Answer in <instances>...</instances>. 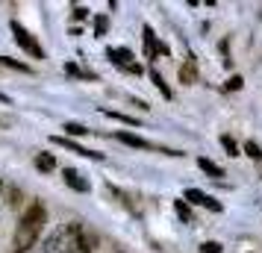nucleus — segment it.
<instances>
[{
  "label": "nucleus",
  "instance_id": "ddd939ff",
  "mask_svg": "<svg viewBox=\"0 0 262 253\" xmlns=\"http://www.w3.org/2000/svg\"><path fill=\"white\" fill-rule=\"evenodd\" d=\"M103 115L112 121H121V124H130V127H139L142 121L139 118H133V115H124V112H115V109H103Z\"/></svg>",
  "mask_w": 262,
  "mask_h": 253
},
{
  "label": "nucleus",
  "instance_id": "f3484780",
  "mask_svg": "<svg viewBox=\"0 0 262 253\" xmlns=\"http://www.w3.org/2000/svg\"><path fill=\"white\" fill-rule=\"evenodd\" d=\"M0 65H6V68H15V71H24V74L33 71L27 62H18V59H12V56H0Z\"/></svg>",
  "mask_w": 262,
  "mask_h": 253
},
{
  "label": "nucleus",
  "instance_id": "20e7f679",
  "mask_svg": "<svg viewBox=\"0 0 262 253\" xmlns=\"http://www.w3.org/2000/svg\"><path fill=\"white\" fill-rule=\"evenodd\" d=\"M53 145H59V147H68L71 153H77V156H85V159H103V153H97V150H89V147L83 145H77V142H71L68 135H53Z\"/></svg>",
  "mask_w": 262,
  "mask_h": 253
},
{
  "label": "nucleus",
  "instance_id": "412c9836",
  "mask_svg": "<svg viewBox=\"0 0 262 253\" xmlns=\"http://www.w3.org/2000/svg\"><path fill=\"white\" fill-rule=\"evenodd\" d=\"M242 85H245V80H242V77L236 74V77H230V80L224 83V91H238Z\"/></svg>",
  "mask_w": 262,
  "mask_h": 253
},
{
  "label": "nucleus",
  "instance_id": "aec40b11",
  "mask_svg": "<svg viewBox=\"0 0 262 253\" xmlns=\"http://www.w3.org/2000/svg\"><path fill=\"white\" fill-rule=\"evenodd\" d=\"M106 30H109V18L106 15H97L95 18V36H106Z\"/></svg>",
  "mask_w": 262,
  "mask_h": 253
},
{
  "label": "nucleus",
  "instance_id": "f03ea898",
  "mask_svg": "<svg viewBox=\"0 0 262 253\" xmlns=\"http://www.w3.org/2000/svg\"><path fill=\"white\" fill-rule=\"evenodd\" d=\"M12 36H15V41H18V48L21 50H27L33 59H45V48L36 41V36L27 30V27H21L18 21H12Z\"/></svg>",
  "mask_w": 262,
  "mask_h": 253
},
{
  "label": "nucleus",
  "instance_id": "4be33fe9",
  "mask_svg": "<svg viewBox=\"0 0 262 253\" xmlns=\"http://www.w3.org/2000/svg\"><path fill=\"white\" fill-rule=\"evenodd\" d=\"M201 253H221V244H218V241H203Z\"/></svg>",
  "mask_w": 262,
  "mask_h": 253
},
{
  "label": "nucleus",
  "instance_id": "f8f14e48",
  "mask_svg": "<svg viewBox=\"0 0 262 253\" xmlns=\"http://www.w3.org/2000/svg\"><path fill=\"white\" fill-rule=\"evenodd\" d=\"M62 130H65L68 139H71V135H89V133H92L85 124H77V121H65V124H62Z\"/></svg>",
  "mask_w": 262,
  "mask_h": 253
},
{
  "label": "nucleus",
  "instance_id": "6ab92c4d",
  "mask_svg": "<svg viewBox=\"0 0 262 253\" xmlns=\"http://www.w3.org/2000/svg\"><path fill=\"white\" fill-rule=\"evenodd\" d=\"M221 147L227 150V156H238L242 150H238V145H236V139L233 135H221Z\"/></svg>",
  "mask_w": 262,
  "mask_h": 253
},
{
  "label": "nucleus",
  "instance_id": "bb28decb",
  "mask_svg": "<svg viewBox=\"0 0 262 253\" xmlns=\"http://www.w3.org/2000/svg\"><path fill=\"white\" fill-rule=\"evenodd\" d=\"M0 192H3V182H0Z\"/></svg>",
  "mask_w": 262,
  "mask_h": 253
},
{
  "label": "nucleus",
  "instance_id": "a878e982",
  "mask_svg": "<svg viewBox=\"0 0 262 253\" xmlns=\"http://www.w3.org/2000/svg\"><path fill=\"white\" fill-rule=\"evenodd\" d=\"M168 53H171V50H168V44H165V41H159V56H168Z\"/></svg>",
  "mask_w": 262,
  "mask_h": 253
},
{
  "label": "nucleus",
  "instance_id": "2eb2a0df",
  "mask_svg": "<svg viewBox=\"0 0 262 253\" xmlns=\"http://www.w3.org/2000/svg\"><path fill=\"white\" fill-rule=\"evenodd\" d=\"M36 168L45 171V174L56 168V159H53V153H38V156H36Z\"/></svg>",
  "mask_w": 262,
  "mask_h": 253
},
{
  "label": "nucleus",
  "instance_id": "4468645a",
  "mask_svg": "<svg viewBox=\"0 0 262 253\" xmlns=\"http://www.w3.org/2000/svg\"><path fill=\"white\" fill-rule=\"evenodd\" d=\"M183 200H189V206H206V200H209V194H203L201 189H186V197Z\"/></svg>",
  "mask_w": 262,
  "mask_h": 253
},
{
  "label": "nucleus",
  "instance_id": "39448f33",
  "mask_svg": "<svg viewBox=\"0 0 262 253\" xmlns=\"http://www.w3.org/2000/svg\"><path fill=\"white\" fill-rule=\"evenodd\" d=\"M106 56H109V62H115L121 71H127V74H130V68L136 65V56H133V50H127V48H109Z\"/></svg>",
  "mask_w": 262,
  "mask_h": 253
},
{
  "label": "nucleus",
  "instance_id": "393cba45",
  "mask_svg": "<svg viewBox=\"0 0 262 253\" xmlns=\"http://www.w3.org/2000/svg\"><path fill=\"white\" fill-rule=\"evenodd\" d=\"M206 209H212V212H221V209H224V206L218 203V200H215V197H209V200H206Z\"/></svg>",
  "mask_w": 262,
  "mask_h": 253
},
{
  "label": "nucleus",
  "instance_id": "a211bd4d",
  "mask_svg": "<svg viewBox=\"0 0 262 253\" xmlns=\"http://www.w3.org/2000/svg\"><path fill=\"white\" fill-rule=\"evenodd\" d=\"M242 150H245V156L256 159V162H259V159H262V147L256 145V142H253V139H248V142H245V147H242Z\"/></svg>",
  "mask_w": 262,
  "mask_h": 253
},
{
  "label": "nucleus",
  "instance_id": "6e6552de",
  "mask_svg": "<svg viewBox=\"0 0 262 253\" xmlns=\"http://www.w3.org/2000/svg\"><path fill=\"white\" fill-rule=\"evenodd\" d=\"M180 83L183 85H191V83H198V62H194V56H186V62L180 65Z\"/></svg>",
  "mask_w": 262,
  "mask_h": 253
},
{
  "label": "nucleus",
  "instance_id": "b1692460",
  "mask_svg": "<svg viewBox=\"0 0 262 253\" xmlns=\"http://www.w3.org/2000/svg\"><path fill=\"white\" fill-rule=\"evenodd\" d=\"M89 18V9L85 6H74V21H85Z\"/></svg>",
  "mask_w": 262,
  "mask_h": 253
},
{
  "label": "nucleus",
  "instance_id": "9d476101",
  "mask_svg": "<svg viewBox=\"0 0 262 253\" xmlns=\"http://www.w3.org/2000/svg\"><path fill=\"white\" fill-rule=\"evenodd\" d=\"M174 212H177V218L183 221V224H194V212H191V206L180 197V200H174Z\"/></svg>",
  "mask_w": 262,
  "mask_h": 253
},
{
  "label": "nucleus",
  "instance_id": "423d86ee",
  "mask_svg": "<svg viewBox=\"0 0 262 253\" xmlns=\"http://www.w3.org/2000/svg\"><path fill=\"white\" fill-rule=\"evenodd\" d=\"M62 177H65V186H68V189H74V192H80V194H85L89 189H92L89 180H85L77 168H65V171H62Z\"/></svg>",
  "mask_w": 262,
  "mask_h": 253
},
{
  "label": "nucleus",
  "instance_id": "f257e3e1",
  "mask_svg": "<svg viewBox=\"0 0 262 253\" xmlns=\"http://www.w3.org/2000/svg\"><path fill=\"white\" fill-rule=\"evenodd\" d=\"M48 221V209L41 200H33V203L24 209V215L15 227V236H12V250L15 253H27L30 247H36L38 236H41V227Z\"/></svg>",
  "mask_w": 262,
  "mask_h": 253
},
{
  "label": "nucleus",
  "instance_id": "7ed1b4c3",
  "mask_svg": "<svg viewBox=\"0 0 262 253\" xmlns=\"http://www.w3.org/2000/svg\"><path fill=\"white\" fill-rule=\"evenodd\" d=\"M97 239L95 236H89V233H80V236H74L65 247H62V253H92L95 250Z\"/></svg>",
  "mask_w": 262,
  "mask_h": 253
},
{
  "label": "nucleus",
  "instance_id": "9b49d317",
  "mask_svg": "<svg viewBox=\"0 0 262 253\" xmlns=\"http://www.w3.org/2000/svg\"><path fill=\"white\" fill-rule=\"evenodd\" d=\"M198 168H201L203 174H209V177H224V168H221L218 162H212V159H206V156L198 159Z\"/></svg>",
  "mask_w": 262,
  "mask_h": 253
},
{
  "label": "nucleus",
  "instance_id": "5701e85b",
  "mask_svg": "<svg viewBox=\"0 0 262 253\" xmlns=\"http://www.w3.org/2000/svg\"><path fill=\"white\" fill-rule=\"evenodd\" d=\"M65 71L71 74V77H92V74H85V71H80V68H77V65H74V62H68V65H65Z\"/></svg>",
  "mask_w": 262,
  "mask_h": 253
},
{
  "label": "nucleus",
  "instance_id": "0eeeda50",
  "mask_svg": "<svg viewBox=\"0 0 262 253\" xmlns=\"http://www.w3.org/2000/svg\"><path fill=\"white\" fill-rule=\"evenodd\" d=\"M142 38H144V56H147V59H159V38H156L150 24L142 27Z\"/></svg>",
  "mask_w": 262,
  "mask_h": 253
},
{
  "label": "nucleus",
  "instance_id": "dca6fc26",
  "mask_svg": "<svg viewBox=\"0 0 262 253\" xmlns=\"http://www.w3.org/2000/svg\"><path fill=\"white\" fill-rule=\"evenodd\" d=\"M150 80H154V85L159 88V95L165 97V100H171V88H168V83H165V77L159 71H150Z\"/></svg>",
  "mask_w": 262,
  "mask_h": 253
},
{
  "label": "nucleus",
  "instance_id": "1a4fd4ad",
  "mask_svg": "<svg viewBox=\"0 0 262 253\" xmlns=\"http://www.w3.org/2000/svg\"><path fill=\"white\" fill-rule=\"evenodd\" d=\"M115 139H118L121 145H127V147H139V150H150V142H147V139H142V135H133V133H124V130H121V133H115Z\"/></svg>",
  "mask_w": 262,
  "mask_h": 253
}]
</instances>
